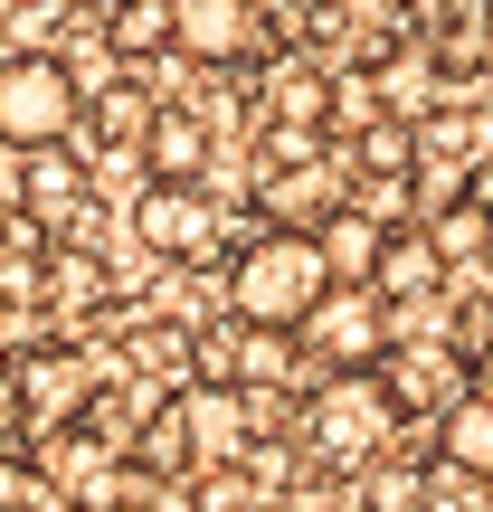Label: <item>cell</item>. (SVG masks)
Wrapping results in <instances>:
<instances>
[{
	"label": "cell",
	"mask_w": 493,
	"mask_h": 512,
	"mask_svg": "<svg viewBox=\"0 0 493 512\" xmlns=\"http://www.w3.org/2000/svg\"><path fill=\"white\" fill-rule=\"evenodd\" d=\"M332 294V266L304 228H256V238L228 256V313L238 323H266V332H304L313 304Z\"/></svg>",
	"instance_id": "obj_1"
},
{
	"label": "cell",
	"mask_w": 493,
	"mask_h": 512,
	"mask_svg": "<svg viewBox=\"0 0 493 512\" xmlns=\"http://www.w3.org/2000/svg\"><path fill=\"white\" fill-rule=\"evenodd\" d=\"M86 124V86L57 48H10L0 57V143L10 152H57Z\"/></svg>",
	"instance_id": "obj_2"
},
{
	"label": "cell",
	"mask_w": 493,
	"mask_h": 512,
	"mask_svg": "<svg viewBox=\"0 0 493 512\" xmlns=\"http://www.w3.org/2000/svg\"><path fill=\"white\" fill-rule=\"evenodd\" d=\"M399 389H389V370H332L323 380V399L304 408V437H313V456H332V465H370L389 437H399Z\"/></svg>",
	"instance_id": "obj_3"
},
{
	"label": "cell",
	"mask_w": 493,
	"mask_h": 512,
	"mask_svg": "<svg viewBox=\"0 0 493 512\" xmlns=\"http://www.w3.org/2000/svg\"><path fill=\"white\" fill-rule=\"evenodd\" d=\"M294 342H304L323 370H389V351H399L408 332H399V313H389L370 285H332Z\"/></svg>",
	"instance_id": "obj_4"
},
{
	"label": "cell",
	"mask_w": 493,
	"mask_h": 512,
	"mask_svg": "<svg viewBox=\"0 0 493 512\" xmlns=\"http://www.w3.org/2000/svg\"><path fill=\"white\" fill-rule=\"evenodd\" d=\"M256 38H266L256 0H171V57L190 67H247Z\"/></svg>",
	"instance_id": "obj_5"
},
{
	"label": "cell",
	"mask_w": 493,
	"mask_h": 512,
	"mask_svg": "<svg viewBox=\"0 0 493 512\" xmlns=\"http://www.w3.org/2000/svg\"><path fill=\"white\" fill-rule=\"evenodd\" d=\"M133 238L152 256H209L219 247V200H209L200 181H152L143 209H133Z\"/></svg>",
	"instance_id": "obj_6"
},
{
	"label": "cell",
	"mask_w": 493,
	"mask_h": 512,
	"mask_svg": "<svg viewBox=\"0 0 493 512\" xmlns=\"http://www.w3.org/2000/svg\"><path fill=\"white\" fill-rule=\"evenodd\" d=\"M200 380H219V389H275V380H294V342L228 313L219 332H200Z\"/></svg>",
	"instance_id": "obj_7"
},
{
	"label": "cell",
	"mask_w": 493,
	"mask_h": 512,
	"mask_svg": "<svg viewBox=\"0 0 493 512\" xmlns=\"http://www.w3.org/2000/svg\"><path fill=\"white\" fill-rule=\"evenodd\" d=\"M181 446H190V465H238L247 456V389H219V380H200V389H181Z\"/></svg>",
	"instance_id": "obj_8"
},
{
	"label": "cell",
	"mask_w": 493,
	"mask_h": 512,
	"mask_svg": "<svg viewBox=\"0 0 493 512\" xmlns=\"http://www.w3.org/2000/svg\"><path fill=\"white\" fill-rule=\"evenodd\" d=\"M332 209H342V190H332V162H275L266 181H256V219L266 228H323Z\"/></svg>",
	"instance_id": "obj_9"
},
{
	"label": "cell",
	"mask_w": 493,
	"mask_h": 512,
	"mask_svg": "<svg viewBox=\"0 0 493 512\" xmlns=\"http://www.w3.org/2000/svg\"><path fill=\"white\" fill-rule=\"evenodd\" d=\"M389 238H399V228H389V219H370L361 200H342L323 228H313V247H323L332 285H380V256H389Z\"/></svg>",
	"instance_id": "obj_10"
},
{
	"label": "cell",
	"mask_w": 493,
	"mask_h": 512,
	"mask_svg": "<svg viewBox=\"0 0 493 512\" xmlns=\"http://www.w3.org/2000/svg\"><path fill=\"white\" fill-rule=\"evenodd\" d=\"M76 399H86V351H76V342H48V351L19 361V408H29L38 427H67Z\"/></svg>",
	"instance_id": "obj_11"
},
{
	"label": "cell",
	"mask_w": 493,
	"mask_h": 512,
	"mask_svg": "<svg viewBox=\"0 0 493 512\" xmlns=\"http://www.w3.org/2000/svg\"><path fill=\"white\" fill-rule=\"evenodd\" d=\"M437 86H446L437 38H408V48L380 57V105H389V124H427V114H437Z\"/></svg>",
	"instance_id": "obj_12"
},
{
	"label": "cell",
	"mask_w": 493,
	"mask_h": 512,
	"mask_svg": "<svg viewBox=\"0 0 493 512\" xmlns=\"http://www.w3.org/2000/svg\"><path fill=\"white\" fill-rule=\"evenodd\" d=\"M152 124H162V95H152L143 76H114V86L86 95V133H95L105 152H143Z\"/></svg>",
	"instance_id": "obj_13"
},
{
	"label": "cell",
	"mask_w": 493,
	"mask_h": 512,
	"mask_svg": "<svg viewBox=\"0 0 493 512\" xmlns=\"http://www.w3.org/2000/svg\"><path fill=\"white\" fill-rule=\"evenodd\" d=\"M380 294L389 313H408V304H437L446 294V256H437V238H427V228H399V238H389V256H380Z\"/></svg>",
	"instance_id": "obj_14"
},
{
	"label": "cell",
	"mask_w": 493,
	"mask_h": 512,
	"mask_svg": "<svg viewBox=\"0 0 493 512\" xmlns=\"http://www.w3.org/2000/svg\"><path fill=\"white\" fill-rule=\"evenodd\" d=\"M437 456L456 465L465 484H475V475H493V389H465V399L437 418Z\"/></svg>",
	"instance_id": "obj_15"
},
{
	"label": "cell",
	"mask_w": 493,
	"mask_h": 512,
	"mask_svg": "<svg viewBox=\"0 0 493 512\" xmlns=\"http://www.w3.org/2000/svg\"><path fill=\"white\" fill-rule=\"evenodd\" d=\"M143 162H152V181H200V162H209V124H200L190 105H162V124H152Z\"/></svg>",
	"instance_id": "obj_16"
},
{
	"label": "cell",
	"mask_w": 493,
	"mask_h": 512,
	"mask_svg": "<svg viewBox=\"0 0 493 512\" xmlns=\"http://www.w3.org/2000/svg\"><path fill=\"white\" fill-rule=\"evenodd\" d=\"M105 38H114V57H162L171 48V0H105Z\"/></svg>",
	"instance_id": "obj_17"
},
{
	"label": "cell",
	"mask_w": 493,
	"mask_h": 512,
	"mask_svg": "<svg viewBox=\"0 0 493 512\" xmlns=\"http://www.w3.org/2000/svg\"><path fill=\"white\" fill-rule=\"evenodd\" d=\"M76 200H86V171H76L67 152H38V162H29V181H19V209L48 228V219H67Z\"/></svg>",
	"instance_id": "obj_18"
},
{
	"label": "cell",
	"mask_w": 493,
	"mask_h": 512,
	"mask_svg": "<svg viewBox=\"0 0 493 512\" xmlns=\"http://www.w3.org/2000/svg\"><path fill=\"white\" fill-rule=\"evenodd\" d=\"M0 408H19V361H10V342H0Z\"/></svg>",
	"instance_id": "obj_19"
},
{
	"label": "cell",
	"mask_w": 493,
	"mask_h": 512,
	"mask_svg": "<svg viewBox=\"0 0 493 512\" xmlns=\"http://www.w3.org/2000/svg\"><path fill=\"white\" fill-rule=\"evenodd\" d=\"M19 484H29V465H19V456H0V503H10Z\"/></svg>",
	"instance_id": "obj_20"
},
{
	"label": "cell",
	"mask_w": 493,
	"mask_h": 512,
	"mask_svg": "<svg viewBox=\"0 0 493 512\" xmlns=\"http://www.w3.org/2000/svg\"><path fill=\"white\" fill-rule=\"evenodd\" d=\"M475 67L493 76V10H484V38H475Z\"/></svg>",
	"instance_id": "obj_21"
},
{
	"label": "cell",
	"mask_w": 493,
	"mask_h": 512,
	"mask_svg": "<svg viewBox=\"0 0 493 512\" xmlns=\"http://www.w3.org/2000/svg\"><path fill=\"white\" fill-rule=\"evenodd\" d=\"M256 10H266V19H294V10H304V0H256Z\"/></svg>",
	"instance_id": "obj_22"
},
{
	"label": "cell",
	"mask_w": 493,
	"mask_h": 512,
	"mask_svg": "<svg viewBox=\"0 0 493 512\" xmlns=\"http://www.w3.org/2000/svg\"><path fill=\"white\" fill-rule=\"evenodd\" d=\"M10 219H19V209H0V266H10Z\"/></svg>",
	"instance_id": "obj_23"
},
{
	"label": "cell",
	"mask_w": 493,
	"mask_h": 512,
	"mask_svg": "<svg viewBox=\"0 0 493 512\" xmlns=\"http://www.w3.org/2000/svg\"><path fill=\"white\" fill-rule=\"evenodd\" d=\"M484 266H493V238H484Z\"/></svg>",
	"instance_id": "obj_24"
},
{
	"label": "cell",
	"mask_w": 493,
	"mask_h": 512,
	"mask_svg": "<svg viewBox=\"0 0 493 512\" xmlns=\"http://www.w3.org/2000/svg\"><path fill=\"white\" fill-rule=\"evenodd\" d=\"M484 380H493V361H484Z\"/></svg>",
	"instance_id": "obj_25"
}]
</instances>
